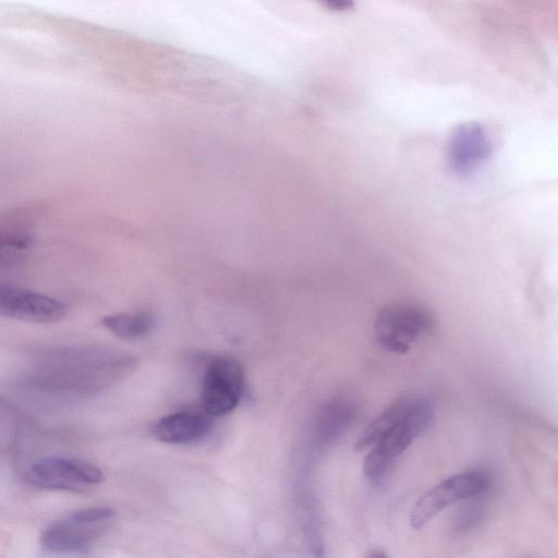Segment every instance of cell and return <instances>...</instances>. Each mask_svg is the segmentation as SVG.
I'll list each match as a JSON object with an SVG mask.
<instances>
[{
	"label": "cell",
	"mask_w": 558,
	"mask_h": 558,
	"mask_svg": "<svg viewBox=\"0 0 558 558\" xmlns=\"http://www.w3.org/2000/svg\"><path fill=\"white\" fill-rule=\"evenodd\" d=\"M105 367L104 357L94 350L53 349L39 357L28 380L51 392L86 393L104 384Z\"/></svg>",
	"instance_id": "obj_1"
},
{
	"label": "cell",
	"mask_w": 558,
	"mask_h": 558,
	"mask_svg": "<svg viewBox=\"0 0 558 558\" xmlns=\"http://www.w3.org/2000/svg\"><path fill=\"white\" fill-rule=\"evenodd\" d=\"M433 421L430 404L421 397L411 411L375 446L364 459L363 472L371 481H379L391 463L423 434Z\"/></svg>",
	"instance_id": "obj_2"
},
{
	"label": "cell",
	"mask_w": 558,
	"mask_h": 558,
	"mask_svg": "<svg viewBox=\"0 0 558 558\" xmlns=\"http://www.w3.org/2000/svg\"><path fill=\"white\" fill-rule=\"evenodd\" d=\"M433 327V316L422 305L395 303L383 307L374 323L375 337L387 351L404 354Z\"/></svg>",
	"instance_id": "obj_3"
},
{
	"label": "cell",
	"mask_w": 558,
	"mask_h": 558,
	"mask_svg": "<svg viewBox=\"0 0 558 558\" xmlns=\"http://www.w3.org/2000/svg\"><path fill=\"white\" fill-rule=\"evenodd\" d=\"M104 478L98 466L75 458H44L33 463L27 471V480L35 486L72 493L86 492Z\"/></svg>",
	"instance_id": "obj_4"
},
{
	"label": "cell",
	"mask_w": 558,
	"mask_h": 558,
	"mask_svg": "<svg viewBox=\"0 0 558 558\" xmlns=\"http://www.w3.org/2000/svg\"><path fill=\"white\" fill-rule=\"evenodd\" d=\"M489 476L480 470L453 475L426 492L414 505L410 517L413 529H421L450 504L484 493Z\"/></svg>",
	"instance_id": "obj_5"
},
{
	"label": "cell",
	"mask_w": 558,
	"mask_h": 558,
	"mask_svg": "<svg viewBox=\"0 0 558 558\" xmlns=\"http://www.w3.org/2000/svg\"><path fill=\"white\" fill-rule=\"evenodd\" d=\"M244 385L243 368L231 357H216L207 366L202 385V407L209 416L231 412L239 403Z\"/></svg>",
	"instance_id": "obj_6"
},
{
	"label": "cell",
	"mask_w": 558,
	"mask_h": 558,
	"mask_svg": "<svg viewBox=\"0 0 558 558\" xmlns=\"http://www.w3.org/2000/svg\"><path fill=\"white\" fill-rule=\"evenodd\" d=\"M60 300L14 284L0 283V316L36 324L57 323L66 315Z\"/></svg>",
	"instance_id": "obj_7"
},
{
	"label": "cell",
	"mask_w": 558,
	"mask_h": 558,
	"mask_svg": "<svg viewBox=\"0 0 558 558\" xmlns=\"http://www.w3.org/2000/svg\"><path fill=\"white\" fill-rule=\"evenodd\" d=\"M105 523L97 522L87 508L80 509L46 526L40 543L44 549L56 554L81 553L96 541Z\"/></svg>",
	"instance_id": "obj_8"
},
{
	"label": "cell",
	"mask_w": 558,
	"mask_h": 558,
	"mask_svg": "<svg viewBox=\"0 0 558 558\" xmlns=\"http://www.w3.org/2000/svg\"><path fill=\"white\" fill-rule=\"evenodd\" d=\"M493 151L486 129L477 122L456 126L449 137L447 159L451 171L468 175L485 162Z\"/></svg>",
	"instance_id": "obj_9"
},
{
	"label": "cell",
	"mask_w": 558,
	"mask_h": 558,
	"mask_svg": "<svg viewBox=\"0 0 558 558\" xmlns=\"http://www.w3.org/2000/svg\"><path fill=\"white\" fill-rule=\"evenodd\" d=\"M211 428L208 416L193 412H178L161 417L151 428L153 436L166 444H187L206 436Z\"/></svg>",
	"instance_id": "obj_10"
},
{
	"label": "cell",
	"mask_w": 558,
	"mask_h": 558,
	"mask_svg": "<svg viewBox=\"0 0 558 558\" xmlns=\"http://www.w3.org/2000/svg\"><path fill=\"white\" fill-rule=\"evenodd\" d=\"M421 399L417 395H403L390 403L362 432L354 444L355 451H364L375 446L386 436Z\"/></svg>",
	"instance_id": "obj_11"
},
{
	"label": "cell",
	"mask_w": 558,
	"mask_h": 558,
	"mask_svg": "<svg viewBox=\"0 0 558 558\" xmlns=\"http://www.w3.org/2000/svg\"><path fill=\"white\" fill-rule=\"evenodd\" d=\"M101 323L120 338L136 339L154 329L156 316L150 312L120 313L105 316Z\"/></svg>",
	"instance_id": "obj_12"
},
{
	"label": "cell",
	"mask_w": 558,
	"mask_h": 558,
	"mask_svg": "<svg viewBox=\"0 0 558 558\" xmlns=\"http://www.w3.org/2000/svg\"><path fill=\"white\" fill-rule=\"evenodd\" d=\"M355 407L348 400H336L324 410L319 422V437L330 441L342 435L355 417Z\"/></svg>",
	"instance_id": "obj_13"
},
{
	"label": "cell",
	"mask_w": 558,
	"mask_h": 558,
	"mask_svg": "<svg viewBox=\"0 0 558 558\" xmlns=\"http://www.w3.org/2000/svg\"><path fill=\"white\" fill-rule=\"evenodd\" d=\"M466 506L468 507L462 510L454 524V531L459 533H462L463 531L472 527V525L477 522L483 511L481 502H472L471 505Z\"/></svg>",
	"instance_id": "obj_14"
},
{
	"label": "cell",
	"mask_w": 558,
	"mask_h": 558,
	"mask_svg": "<svg viewBox=\"0 0 558 558\" xmlns=\"http://www.w3.org/2000/svg\"><path fill=\"white\" fill-rule=\"evenodd\" d=\"M32 241L33 239L25 233L0 232V250H24Z\"/></svg>",
	"instance_id": "obj_15"
},
{
	"label": "cell",
	"mask_w": 558,
	"mask_h": 558,
	"mask_svg": "<svg viewBox=\"0 0 558 558\" xmlns=\"http://www.w3.org/2000/svg\"><path fill=\"white\" fill-rule=\"evenodd\" d=\"M325 8L332 11H348L354 7L353 0H316Z\"/></svg>",
	"instance_id": "obj_16"
},
{
	"label": "cell",
	"mask_w": 558,
	"mask_h": 558,
	"mask_svg": "<svg viewBox=\"0 0 558 558\" xmlns=\"http://www.w3.org/2000/svg\"><path fill=\"white\" fill-rule=\"evenodd\" d=\"M366 556L369 558H384L387 557L388 555L385 553L384 549L375 547L369 549Z\"/></svg>",
	"instance_id": "obj_17"
}]
</instances>
